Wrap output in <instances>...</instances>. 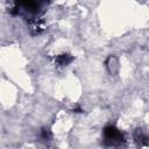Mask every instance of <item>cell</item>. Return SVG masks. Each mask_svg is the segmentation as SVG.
Masks as SVG:
<instances>
[{
	"label": "cell",
	"mask_w": 149,
	"mask_h": 149,
	"mask_svg": "<svg viewBox=\"0 0 149 149\" xmlns=\"http://www.w3.org/2000/svg\"><path fill=\"white\" fill-rule=\"evenodd\" d=\"M104 139L108 146H120L123 142V135L113 126H108L104 129Z\"/></svg>",
	"instance_id": "cell-2"
},
{
	"label": "cell",
	"mask_w": 149,
	"mask_h": 149,
	"mask_svg": "<svg viewBox=\"0 0 149 149\" xmlns=\"http://www.w3.org/2000/svg\"><path fill=\"white\" fill-rule=\"evenodd\" d=\"M44 0H16V10L21 14L26 13L28 15H35L43 6Z\"/></svg>",
	"instance_id": "cell-1"
}]
</instances>
